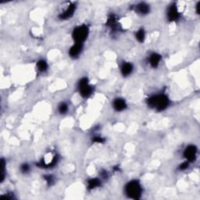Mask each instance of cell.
Instances as JSON below:
<instances>
[{
	"mask_svg": "<svg viewBox=\"0 0 200 200\" xmlns=\"http://www.w3.org/2000/svg\"><path fill=\"white\" fill-rule=\"evenodd\" d=\"M20 170H21V171L23 172V173H26V172L29 170L28 165H27V164H23V165H22Z\"/></svg>",
	"mask_w": 200,
	"mask_h": 200,
	"instance_id": "obj_17",
	"label": "cell"
},
{
	"mask_svg": "<svg viewBox=\"0 0 200 200\" xmlns=\"http://www.w3.org/2000/svg\"><path fill=\"white\" fill-rule=\"evenodd\" d=\"M137 10L142 14H146L148 13L149 11V7L148 5H146V3H140L137 6Z\"/></svg>",
	"mask_w": 200,
	"mask_h": 200,
	"instance_id": "obj_12",
	"label": "cell"
},
{
	"mask_svg": "<svg viewBox=\"0 0 200 200\" xmlns=\"http://www.w3.org/2000/svg\"><path fill=\"white\" fill-rule=\"evenodd\" d=\"M100 184V181L98 179H92V180L89 181V188L90 189L92 188H95L98 187V186Z\"/></svg>",
	"mask_w": 200,
	"mask_h": 200,
	"instance_id": "obj_13",
	"label": "cell"
},
{
	"mask_svg": "<svg viewBox=\"0 0 200 200\" xmlns=\"http://www.w3.org/2000/svg\"><path fill=\"white\" fill-rule=\"evenodd\" d=\"M168 18L171 21L177 20L179 18V12L177 10L176 5H171L168 10Z\"/></svg>",
	"mask_w": 200,
	"mask_h": 200,
	"instance_id": "obj_6",
	"label": "cell"
},
{
	"mask_svg": "<svg viewBox=\"0 0 200 200\" xmlns=\"http://www.w3.org/2000/svg\"><path fill=\"white\" fill-rule=\"evenodd\" d=\"M37 66H38V68L40 71H45V70H46L47 67H48L46 62L44 61V60H40V61H38Z\"/></svg>",
	"mask_w": 200,
	"mask_h": 200,
	"instance_id": "obj_15",
	"label": "cell"
},
{
	"mask_svg": "<svg viewBox=\"0 0 200 200\" xmlns=\"http://www.w3.org/2000/svg\"><path fill=\"white\" fill-rule=\"evenodd\" d=\"M126 192L130 198L138 199L140 198L141 193H142V188L137 181L129 182L126 186Z\"/></svg>",
	"mask_w": 200,
	"mask_h": 200,
	"instance_id": "obj_2",
	"label": "cell"
},
{
	"mask_svg": "<svg viewBox=\"0 0 200 200\" xmlns=\"http://www.w3.org/2000/svg\"><path fill=\"white\" fill-rule=\"evenodd\" d=\"M196 148L194 146H188L185 149L184 153V156L188 161H193L196 156Z\"/></svg>",
	"mask_w": 200,
	"mask_h": 200,
	"instance_id": "obj_5",
	"label": "cell"
},
{
	"mask_svg": "<svg viewBox=\"0 0 200 200\" xmlns=\"http://www.w3.org/2000/svg\"><path fill=\"white\" fill-rule=\"evenodd\" d=\"M136 38H137L138 41L140 42H142L145 39V31L143 29H140L139 31L136 33Z\"/></svg>",
	"mask_w": 200,
	"mask_h": 200,
	"instance_id": "obj_14",
	"label": "cell"
},
{
	"mask_svg": "<svg viewBox=\"0 0 200 200\" xmlns=\"http://www.w3.org/2000/svg\"><path fill=\"white\" fill-rule=\"evenodd\" d=\"M81 49H82V44L76 43L75 45H73L70 49V55L72 57L78 56L80 54Z\"/></svg>",
	"mask_w": 200,
	"mask_h": 200,
	"instance_id": "obj_7",
	"label": "cell"
},
{
	"mask_svg": "<svg viewBox=\"0 0 200 200\" xmlns=\"http://www.w3.org/2000/svg\"><path fill=\"white\" fill-rule=\"evenodd\" d=\"M114 107L117 111H121L126 108V103L124 99H117L114 103Z\"/></svg>",
	"mask_w": 200,
	"mask_h": 200,
	"instance_id": "obj_8",
	"label": "cell"
},
{
	"mask_svg": "<svg viewBox=\"0 0 200 200\" xmlns=\"http://www.w3.org/2000/svg\"><path fill=\"white\" fill-rule=\"evenodd\" d=\"M67 105L65 104V103H62V104L60 105V107H59V110L61 114H65L66 112L67 111Z\"/></svg>",
	"mask_w": 200,
	"mask_h": 200,
	"instance_id": "obj_16",
	"label": "cell"
},
{
	"mask_svg": "<svg viewBox=\"0 0 200 200\" xmlns=\"http://www.w3.org/2000/svg\"><path fill=\"white\" fill-rule=\"evenodd\" d=\"M93 141L94 142H99V143H102L104 142V140L100 137H95V139H93Z\"/></svg>",
	"mask_w": 200,
	"mask_h": 200,
	"instance_id": "obj_19",
	"label": "cell"
},
{
	"mask_svg": "<svg viewBox=\"0 0 200 200\" xmlns=\"http://www.w3.org/2000/svg\"><path fill=\"white\" fill-rule=\"evenodd\" d=\"M132 69H133V67L131 63H125L124 65L122 66V68H121V71H122V74H124L125 76L128 75V74H130L132 71Z\"/></svg>",
	"mask_w": 200,
	"mask_h": 200,
	"instance_id": "obj_11",
	"label": "cell"
},
{
	"mask_svg": "<svg viewBox=\"0 0 200 200\" xmlns=\"http://www.w3.org/2000/svg\"><path fill=\"white\" fill-rule=\"evenodd\" d=\"M188 167V163L184 162L180 166V169L181 170H185V169H187Z\"/></svg>",
	"mask_w": 200,
	"mask_h": 200,
	"instance_id": "obj_18",
	"label": "cell"
},
{
	"mask_svg": "<svg viewBox=\"0 0 200 200\" xmlns=\"http://www.w3.org/2000/svg\"><path fill=\"white\" fill-rule=\"evenodd\" d=\"M148 103L149 107H153L159 111H160L167 108L169 104V99L164 95H160L150 98L148 100Z\"/></svg>",
	"mask_w": 200,
	"mask_h": 200,
	"instance_id": "obj_1",
	"label": "cell"
},
{
	"mask_svg": "<svg viewBox=\"0 0 200 200\" xmlns=\"http://www.w3.org/2000/svg\"><path fill=\"white\" fill-rule=\"evenodd\" d=\"M79 89L81 96L83 97H89L92 92V87L89 86L88 84V79L87 78H82L79 81Z\"/></svg>",
	"mask_w": 200,
	"mask_h": 200,
	"instance_id": "obj_4",
	"label": "cell"
},
{
	"mask_svg": "<svg viewBox=\"0 0 200 200\" xmlns=\"http://www.w3.org/2000/svg\"><path fill=\"white\" fill-rule=\"evenodd\" d=\"M45 178L46 179L47 182H48V183H49V184H50L51 182L52 181V177H51V176H48V177H45Z\"/></svg>",
	"mask_w": 200,
	"mask_h": 200,
	"instance_id": "obj_20",
	"label": "cell"
},
{
	"mask_svg": "<svg viewBox=\"0 0 200 200\" xmlns=\"http://www.w3.org/2000/svg\"><path fill=\"white\" fill-rule=\"evenodd\" d=\"M74 9H75V5L74 4L72 5H70L68 8L67 9V10L64 12V13H62L61 15L60 16V19H67L70 18V16H72L73 13L74 12Z\"/></svg>",
	"mask_w": 200,
	"mask_h": 200,
	"instance_id": "obj_9",
	"label": "cell"
},
{
	"mask_svg": "<svg viewBox=\"0 0 200 200\" xmlns=\"http://www.w3.org/2000/svg\"><path fill=\"white\" fill-rule=\"evenodd\" d=\"M89 34V28L86 26H80L76 27L73 31V38L76 43L82 44V42L86 39Z\"/></svg>",
	"mask_w": 200,
	"mask_h": 200,
	"instance_id": "obj_3",
	"label": "cell"
},
{
	"mask_svg": "<svg viewBox=\"0 0 200 200\" xmlns=\"http://www.w3.org/2000/svg\"><path fill=\"white\" fill-rule=\"evenodd\" d=\"M160 60L161 56H160V55L156 54V53H153V54H152L151 56H150L149 63L152 67H156L157 66H158L160 61Z\"/></svg>",
	"mask_w": 200,
	"mask_h": 200,
	"instance_id": "obj_10",
	"label": "cell"
}]
</instances>
